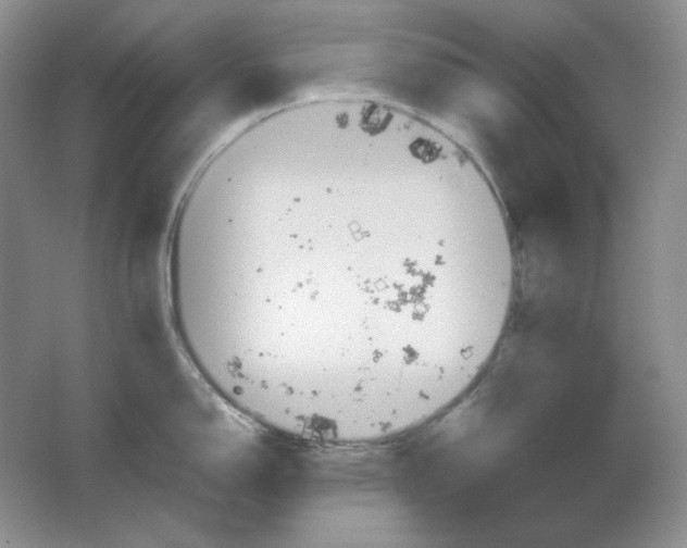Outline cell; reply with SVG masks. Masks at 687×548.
Segmentation results:
<instances>
[{"label":"cell","mask_w":687,"mask_h":548,"mask_svg":"<svg viewBox=\"0 0 687 548\" xmlns=\"http://www.w3.org/2000/svg\"><path fill=\"white\" fill-rule=\"evenodd\" d=\"M511 240L445 158L396 130L268 138L184 215L171 308L203 379L273 434L383 444L479 377L514 292Z\"/></svg>","instance_id":"obj_1"}]
</instances>
